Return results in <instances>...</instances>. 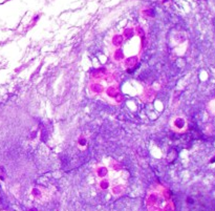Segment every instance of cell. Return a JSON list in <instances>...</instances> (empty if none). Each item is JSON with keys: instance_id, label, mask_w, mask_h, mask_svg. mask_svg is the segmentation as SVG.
<instances>
[{"instance_id": "6da1fadb", "label": "cell", "mask_w": 215, "mask_h": 211, "mask_svg": "<svg viewBox=\"0 0 215 211\" xmlns=\"http://www.w3.org/2000/svg\"><path fill=\"white\" fill-rule=\"evenodd\" d=\"M184 126V120L182 118H175L173 121V127L174 128H182Z\"/></svg>"}]
</instances>
